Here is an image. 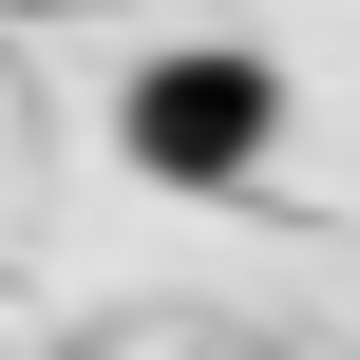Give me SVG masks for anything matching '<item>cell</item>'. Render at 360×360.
Returning a JSON list of instances; mask_svg holds the SVG:
<instances>
[{"label":"cell","mask_w":360,"mask_h":360,"mask_svg":"<svg viewBox=\"0 0 360 360\" xmlns=\"http://www.w3.org/2000/svg\"><path fill=\"white\" fill-rule=\"evenodd\" d=\"M114 152H133L152 190H247V171L285 152V76H266L247 38H171V57H133Z\"/></svg>","instance_id":"6da1fadb"}]
</instances>
